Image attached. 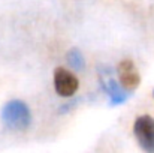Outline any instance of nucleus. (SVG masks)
Here are the masks:
<instances>
[{
  "label": "nucleus",
  "mask_w": 154,
  "mask_h": 153,
  "mask_svg": "<svg viewBox=\"0 0 154 153\" xmlns=\"http://www.w3.org/2000/svg\"><path fill=\"white\" fill-rule=\"evenodd\" d=\"M153 95H154V92H153Z\"/></svg>",
  "instance_id": "7"
},
{
  "label": "nucleus",
  "mask_w": 154,
  "mask_h": 153,
  "mask_svg": "<svg viewBox=\"0 0 154 153\" xmlns=\"http://www.w3.org/2000/svg\"><path fill=\"white\" fill-rule=\"evenodd\" d=\"M112 71H100V86H102L103 92L108 95L109 98V105L115 107V105H121L130 98V92L126 90L114 77H111Z\"/></svg>",
  "instance_id": "3"
},
{
  "label": "nucleus",
  "mask_w": 154,
  "mask_h": 153,
  "mask_svg": "<svg viewBox=\"0 0 154 153\" xmlns=\"http://www.w3.org/2000/svg\"><path fill=\"white\" fill-rule=\"evenodd\" d=\"M133 134L144 152L154 153V119L151 116H139L133 123Z\"/></svg>",
  "instance_id": "2"
},
{
  "label": "nucleus",
  "mask_w": 154,
  "mask_h": 153,
  "mask_svg": "<svg viewBox=\"0 0 154 153\" xmlns=\"http://www.w3.org/2000/svg\"><path fill=\"white\" fill-rule=\"evenodd\" d=\"M66 59H67L69 66L73 71L82 72L85 69V59H84L82 53L78 50V48H70V50L67 51V54H66Z\"/></svg>",
  "instance_id": "6"
},
{
  "label": "nucleus",
  "mask_w": 154,
  "mask_h": 153,
  "mask_svg": "<svg viewBox=\"0 0 154 153\" xmlns=\"http://www.w3.org/2000/svg\"><path fill=\"white\" fill-rule=\"evenodd\" d=\"M54 89L57 95L61 98H72L78 89H79V81L78 78L66 68H57L54 71Z\"/></svg>",
  "instance_id": "4"
},
{
  "label": "nucleus",
  "mask_w": 154,
  "mask_h": 153,
  "mask_svg": "<svg viewBox=\"0 0 154 153\" xmlns=\"http://www.w3.org/2000/svg\"><path fill=\"white\" fill-rule=\"evenodd\" d=\"M117 75H118V83L129 92L135 90L141 83V75H139L135 63L130 59H123L118 63Z\"/></svg>",
  "instance_id": "5"
},
{
  "label": "nucleus",
  "mask_w": 154,
  "mask_h": 153,
  "mask_svg": "<svg viewBox=\"0 0 154 153\" xmlns=\"http://www.w3.org/2000/svg\"><path fill=\"white\" fill-rule=\"evenodd\" d=\"M2 122L11 131H26L32 125V111L26 102L12 99L2 108Z\"/></svg>",
  "instance_id": "1"
}]
</instances>
